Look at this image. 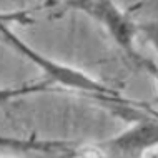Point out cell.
<instances>
[{"label":"cell","mask_w":158,"mask_h":158,"mask_svg":"<svg viewBox=\"0 0 158 158\" xmlns=\"http://www.w3.org/2000/svg\"><path fill=\"white\" fill-rule=\"evenodd\" d=\"M135 102L106 103V108L122 117H130L131 123L122 133L97 143L80 145L75 158H145L158 148V118L145 105Z\"/></svg>","instance_id":"6da1fadb"},{"label":"cell","mask_w":158,"mask_h":158,"mask_svg":"<svg viewBox=\"0 0 158 158\" xmlns=\"http://www.w3.org/2000/svg\"><path fill=\"white\" fill-rule=\"evenodd\" d=\"M63 5L70 10L82 12L100 23L118 48H122L130 60L138 65V62L143 58V53L138 52L135 44L138 37V22H135L128 12L122 10L115 0H67Z\"/></svg>","instance_id":"7a4b0ae2"},{"label":"cell","mask_w":158,"mask_h":158,"mask_svg":"<svg viewBox=\"0 0 158 158\" xmlns=\"http://www.w3.org/2000/svg\"><path fill=\"white\" fill-rule=\"evenodd\" d=\"M78 143L72 142H58V140H37V138H15V136L0 135V148L14 152H32V153H45L60 158H75Z\"/></svg>","instance_id":"3957f363"},{"label":"cell","mask_w":158,"mask_h":158,"mask_svg":"<svg viewBox=\"0 0 158 158\" xmlns=\"http://www.w3.org/2000/svg\"><path fill=\"white\" fill-rule=\"evenodd\" d=\"M48 90H53V83L50 80H44L38 83H28L22 85V87H7V88H0V105H7L8 102L15 100V98H22L28 97L33 93H45Z\"/></svg>","instance_id":"277c9868"},{"label":"cell","mask_w":158,"mask_h":158,"mask_svg":"<svg viewBox=\"0 0 158 158\" xmlns=\"http://www.w3.org/2000/svg\"><path fill=\"white\" fill-rule=\"evenodd\" d=\"M138 35H142L147 44L158 53V20H148V22H138Z\"/></svg>","instance_id":"5b68a950"},{"label":"cell","mask_w":158,"mask_h":158,"mask_svg":"<svg viewBox=\"0 0 158 158\" xmlns=\"http://www.w3.org/2000/svg\"><path fill=\"white\" fill-rule=\"evenodd\" d=\"M8 22H17V23H28L30 20V12H10V14H0V42H2V25Z\"/></svg>","instance_id":"8992f818"},{"label":"cell","mask_w":158,"mask_h":158,"mask_svg":"<svg viewBox=\"0 0 158 158\" xmlns=\"http://www.w3.org/2000/svg\"><path fill=\"white\" fill-rule=\"evenodd\" d=\"M136 67L143 68V70L147 72L148 75H152L153 80H155V83H156V97H155V100H153V105L158 108V63L153 62V60H150V58H147V57L143 55V58L138 62V65H136Z\"/></svg>","instance_id":"52a82bcc"},{"label":"cell","mask_w":158,"mask_h":158,"mask_svg":"<svg viewBox=\"0 0 158 158\" xmlns=\"http://www.w3.org/2000/svg\"><path fill=\"white\" fill-rule=\"evenodd\" d=\"M62 0H44V3H42V7L44 8H52V7H55L57 3H60Z\"/></svg>","instance_id":"ba28073f"},{"label":"cell","mask_w":158,"mask_h":158,"mask_svg":"<svg viewBox=\"0 0 158 158\" xmlns=\"http://www.w3.org/2000/svg\"><path fill=\"white\" fill-rule=\"evenodd\" d=\"M145 158H155V155H153V152H152V153H148V155L145 156Z\"/></svg>","instance_id":"9c48e42d"}]
</instances>
